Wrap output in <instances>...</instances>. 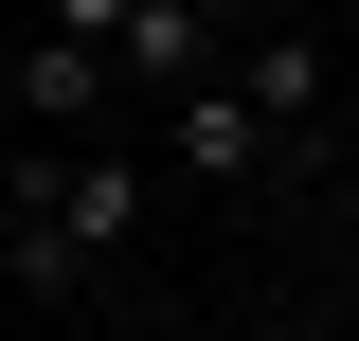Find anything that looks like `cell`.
Segmentation results:
<instances>
[{
  "instance_id": "277c9868",
  "label": "cell",
  "mask_w": 359,
  "mask_h": 341,
  "mask_svg": "<svg viewBox=\"0 0 359 341\" xmlns=\"http://www.w3.org/2000/svg\"><path fill=\"white\" fill-rule=\"evenodd\" d=\"M233 90H252L269 126H306V108H323V36H252V54H233Z\"/></svg>"
},
{
  "instance_id": "8992f818",
  "label": "cell",
  "mask_w": 359,
  "mask_h": 341,
  "mask_svg": "<svg viewBox=\"0 0 359 341\" xmlns=\"http://www.w3.org/2000/svg\"><path fill=\"white\" fill-rule=\"evenodd\" d=\"M54 36H126V0H54Z\"/></svg>"
},
{
  "instance_id": "3957f363",
  "label": "cell",
  "mask_w": 359,
  "mask_h": 341,
  "mask_svg": "<svg viewBox=\"0 0 359 341\" xmlns=\"http://www.w3.org/2000/svg\"><path fill=\"white\" fill-rule=\"evenodd\" d=\"M108 72H162V90H198V72H216V0H126Z\"/></svg>"
},
{
  "instance_id": "6da1fadb",
  "label": "cell",
  "mask_w": 359,
  "mask_h": 341,
  "mask_svg": "<svg viewBox=\"0 0 359 341\" xmlns=\"http://www.w3.org/2000/svg\"><path fill=\"white\" fill-rule=\"evenodd\" d=\"M0 215H18V288H72V269H108V252L144 234V162H126V144H90V162H36Z\"/></svg>"
},
{
  "instance_id": "52a82bcc",
  "label": "cell",
  "mask_w": 359,
  "mask_h": 341,
  "mask_svg": "<svg viewBox=\"0 0 359 341\" xmlns=\"http://www.w3.org/2000/svg\"><path fill=\"white\" fill-rule=\"evenodd\" d=\"M0 288H18V215H0Z\"/></svg>"
},
{
  "instance_id": "7a4b0ae2",
  "label": "cell",
  "mask_w": 359,
  "mask_h": 341,
  "mask_svg": "<svg viewBox=\"0 0 359 341\" xmlns=\"http://www.w3.org/2000/svg\"><path fill=\"white\" fill-rule=\"evenodd\" d=\"M180 180H216V198L269 180V108H252V90H180Z\"/></svg>"
},
{
  "instance_id": "5b68a950",
  "label": "cell",
  "mask_w": 359,
  "mask_h": 341,
  "mask_svg": "<svg viewBox=\"0 0 359 341\" xmlns=\"http://www.w3.org/2000/svg\"><path fill=\"white\" fill-rule=\"evenodd\" d=\"M18 108H108V36H36V72H18Z\"/></svg>"
}]
</instances>
